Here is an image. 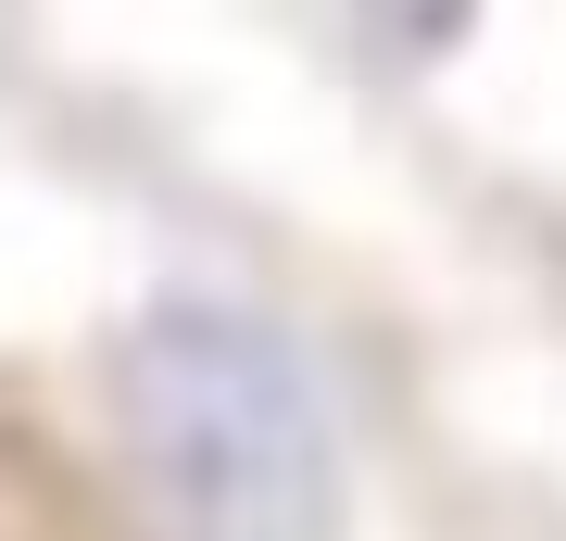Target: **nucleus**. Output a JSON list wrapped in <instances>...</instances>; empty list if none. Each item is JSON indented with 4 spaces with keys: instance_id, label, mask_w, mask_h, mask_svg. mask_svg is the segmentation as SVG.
<instances>
[{
    "instance_id": "f257e3e1",
    "label": "nucleus",
    "mask_w": 566,
    "mask_h": 541,
    "mask_svg": "<svg viewBox=\"0 0 566 541\" xmlns=\"http://www.w3.org/2000/svg\"><path fill=\"white\" fill-rule=\"evenodd\" d=\"M126 466L177 541H340V416L303 341L227 290H164L126 341Z\"/></svg>"
},
{
    "instance_id": "f03ea898",
    "label": "nucleus",
    "mask_w": 566,
    "mask_h": 541,
    "mask_svg": "<svg viewBox=\"0 0 566 541\" xmlns=\"http://www.w3.org/2000/svg\"><path fill=\"white\" fill-rule=\"evenodd\" d=\"M365 13H378V25H390V39H403V51H453L479 0H365Z\"/></svg>"
}]
</instances>
